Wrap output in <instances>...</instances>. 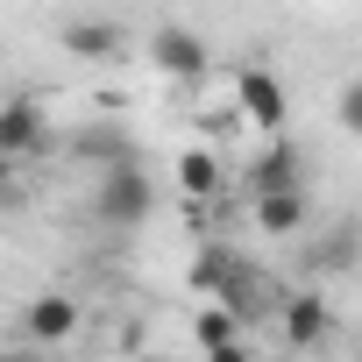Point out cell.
I'll list each match as a JSON object with an SVG mask.
<instances>
[{
	"label": "cell",
	"instance_id": "5",
	"mask_svg": "<svg viewBox=\"0 0 362 362\" xmlns=\"http://www.w3.org/2000/svg\"><path fill=\"white\" fill-rule=\"evenodd\" d=\"M235 100H242V121H249V128H263V135H277V128H284V86H277L270 71H256V64H249V71L235 78Z\"/></svg>",
	"mask_w": 362,
	"mask_h": 362
},
{
	"label": "cell",
	"instance_id": "12",
	"mask_svg": "<svg viewBox=\"0 0 362 362\" xmlns=\"http://www.w3.org/2000/svg\"><path fill=\"white\" fill-rule=\"evenodd\" d=\"M228 270H235V256H228L221 242H206V249H192V270H185V284H192V291H221V284H228Z\"/></svg>",
	"mask_w": 362,
	"mask_h": 362
},
{
	"label": "cell",
	"instance_id": "6",
	"mask_svg": "<svg viewBox=\"0 0 362 362\" xmlns=\"http://www.w3.org/2000/svg\"><path fill=\"white\" fill-rule=\"evenodd\" d=\"M291 185H305V163H298V149L291 142H277L270 135V149L249 163V177H242V192L256 199V192H291Z\"/></svg>",
	"mask_w": 362,
	"mask_h": 362
},
{
	"label": "cell",
	"instance_id": "13",
	"mask_svg": "<svg viewBox=\"0 0 362 362\" xmlns=\"http://www.w3.org/2000/svg\"><path fill=\"white\" fill-rule=\"evenodd\" d=\"M71 149H78V156H93V163H100V170H107V163H121V156H135V149H128V135H121V128H86V135H78V142H71Z\"/></svg>",
	"mask_w": 362,
	"mask_h": 362
},
{
	"label": "cell",
	"instance_id": "3",
	"mask_svg": "<svg viewBox=\"0 0 362 362\" xmlns=\"http://www.w3.org/2000/svg\"><path fill=\"white\" fill-rule=\"evenodd\" d=\"M50 149V114L43 100H0V156H43Z\"/></svg>",
	"mask_w": 362,
	"mask_h": 362
},
{
	"label": "cell",
	"instance_id": "8",
	"mask_svg": "<svg viewBox=\"0 0 362 362\" xmlns=\"http://www.w3.org/2000/svg\"><path fill=\"white\" fill-rule=\"evenodd\" d=\"M221 185H228V163L214 149H185L177 156V192H185V206H214Z\"/></svg>",
	"mask_w": 362,
	"mask_h": 362
},
{
	"label": "cell",
	"instance_id": "14",
	"mask_svg": "<svg viewBox=\"0 0 362 362\" xmlns=\"http://www.w3.org/2000/svg\"><path fill=\"white\" fill-rule=\"evenodd\" d=\"M22 185H15V156H0V206H15Z\"/></svg>",
	"mask_w": 362,
	"mask_h": 362
},
{
	"label": "cell",
	"instance_id": "4",
	"mask_svg": "<svg viewBox=\"0 0 362 362\" xmlns=\"http://www.w3.org/2000/svg\"><path fill=\"white\" fill-rule=\"evenodd\" d=\"M149 64H156L163 78H177V86H199V78H206V43H199L192 29L170 22V29L149 36Z\"/></svg>",
	"mask_w": 362,
	"mask_h": 362
},
{
	"label": "cell",
	"instance_id": "9",
	"mask_svg": "<svg viewBox=\"0 0 362 362\" xmlns=\"http://www.w3.org/2000/svg\"><path fill=\"white\" fill-rule=\"evenodd\" d=\"M249 214H256V228H263V235H298V228H305V214H313V199H305V185H291V192H256V199H249Z\"/></svg>",
	"mask_w": 362,
	"mask_h": 362
},
{
	"label": "cell",
	"instance_id": "15",
	"mask_svg": "<svg viewBox=\"0 0 362 362\" xmlns=\"http://www.w3.org/2000/svg\"><path fill=\"white\" fill-rule=\"evenodd\" d=\"M206 362H249V341H221V348H206Z\"/></svg>",
	"mask_w": 362,
	"mask_h": 362
},
{
	"label": "cell",
	"instance_id": "1",
	"mask_svg": "<svg viewBox=\"0 0 362 362\" xmlns=\"http://www.w3.org/2000/svg\"><path fill=\"white\" fill-rule=\"evenodd\" d=\"M100 214H107L114 228H142V221L156 214V185H149V170H142L135 156H121V163L100 170Z\"/></svg>",
	"mask_w": 362,
	"mask_h": 362
},
{
	"label": "cell",
	"instance_id": "2",
	"mask_svg": "<svg viewBox=\"0 0 362 362\" xmlns=\"http://www.w3.org/2000/svg\"><path fill=\"white\" fill-rule=\"evenodd\" d=\"M78 327H86V305H78L71 291H43V298L22 305V341H29V348H64Z\"/></svg>",
	"mask_w": 362,
	"mask_h": 362
},
{
	"label": "cell",
	"instance_id": "7",
	"mask_svg": "<svg viewBox=\"0 0 362 362\" xmlns=\"http://www.w3.org/2000/svg\"><path fill=\"white\" fill-rule=\"evenodd\" d=\"M277 320H284V341H291V348H320V341L334 334V313H327V298H320V291L284 298V305H277Z\"/></svg>",
	"mask_w": 362,
	"mask_h": 362
},
{
	"label": "cell",
	"instance_id": "16",
	"mask_svg": "<svg viewBox=\"0 0 362 362\" xmlns=\"http://www.w3.org/2000/svg\"><path fill=\"white\" fill-rule=\"evenodd\" d=\"M0 362H36V348H0Z\"/></svg>",
	"mask_w": 362,
	"mask_h": 362
},
{
	"label": "cell",
	"instance_id": "11",
	"mask_svg": "<svg viewBox=\"0 0 362 362\" xmlns=\"http://www.w3.org/2000/svg\"><path fill=\"white\" fill-rule=\"evenodd\" d=\"M192 341H199V348H221V341H242V313H228L221 298H214V305H199V313H192Z\"/></svg>",
	"mask_w": 362,
	"mask_h": 362
},
{
	"label": "cell",
	"instance_id": "10",
	"mask_svg": "<svg viewBox=\"0 0 362 362\" xmlns=\"http://www.w3.org/2000/svg\"><path fill=\"white\" fill-rule=\"evenodd\" d=\"M64 50L86 57V64H100V57L121 50V29H114V22H71V29H64Z\"/></svg>",
	"mask_w": 362,
	"mask_h": 362
}]
</instances>
